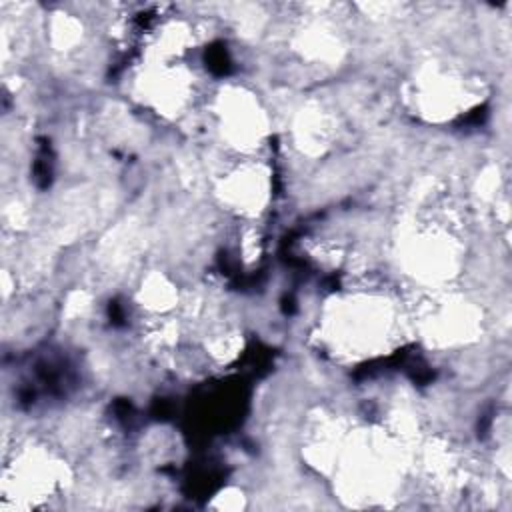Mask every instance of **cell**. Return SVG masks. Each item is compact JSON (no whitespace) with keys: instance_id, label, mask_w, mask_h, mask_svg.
<instances>
[{"instance_id":"7a4b0ae2","label":"cell","mask_w":512,"mask_h":512,"mask_svg":"<svg viewBox=\"0 0 512 512\" xmlns=\"http://www.w3.org/2000/svg\"><path fill=\"white\" fill-rule=\"evenodd\" d=\"M218 118L224 138L238 150H254L266 132V118L258 102L240 90L222 98Z\"/></svg>"},{"instance_id":"6da1fadb","label":"cell","mask_w":512,"mask_h":512,"mask_svg":"<svg viewBox=\"0 0 512 512\" xmlns=\"http://www.w3.org/2000/svg\"><path fill=\"white\" fill-rule=\"evenodd\" d=\"M394 322L390 302L372 294L354 296L328 310L326 338L344 354H368L392 338Z\"/></svg>"},{"instance_id":"3957f363","label":"cell","mask_w":512,"mask_h":512,"mask_svg":"<svg viewBox=\"0 0 512 512\" xmlns=\"http://www.w3.org/2000/svg\"><path fill=\"white\" fill-rule=\"evenodd\" d=\"M222 198L244 214H258L268 198V180L260 166H242L222 182Z\"/></svg>"}]
</instances>
